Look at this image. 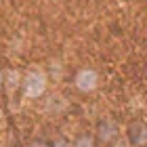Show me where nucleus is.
<instances>
[{"label": "nucleus", "instance_id": "obj_1", "mask_svg": "<svg viewBox=\"0 0 147 147\" xmlns=\"http://www.w3.org/2000/svg\"><path fill=\"white\" fill-rule=\"evenodd\" d=\"M23 90L28 99H38L46 90V76L42 71H30L23 80Z\"/></svg>", "mask_w": 147, "mask_h": 147}, {"label": "nucleus", "instance_id": "obj_2", "mask_svg": "<svg viewBox=\"0 0 147 147\" xmlns=\"http://www.w3.org/2000/svg\"><path fill=\"white\" fill-rule=\"evenodd\" d=\"M74 84H76V88L78 90H82V92H90V90H95L97 88V84H99V74L95 69H80L76 74V80H74Z\"/></svg>", "mask_w": 147, "mask_h": 147}, {"label": "nucleus", "instance_id": "obj_3", "mask_svg": "<svg viewBox=\"0 0 147 147\" xmlns=\"http://www.w3.org/2000/svg\"><path fill=\"white\" fill-rule=\"evenodd\" d=\"M128 143L130 145H143L145 143V124L132 122L128 126Z\"/></svg>", "mask_w": 147, "mask_h": 147}, {"label": "nucleus", "instance_id": "obj_4", "mask_svg": "<svg viewBox=\"0 0 147 147\" xmlns=\"http://www.w3.org/2000/svg\"><path fill=\"white\" fill-rule=\"evenodd\" d=\"M99 139H101V141H109V139L116 135V124L113 122H109V120H105V122H101L99 124Z\"/></svg>", "mask_w": 147, "mask_h": 147}, {"label": "nucleus", "instance_id": "obj_5", "mask_svg": "<svg viewBox=\"0 0 147 147\" xmlns=\"http://www.w3.org/2000/svg\"><path fill=\"white\" fill-rule=\"evenodd\" d=\"M71 147H95V139L92 137H80L78 143L71 145Z\"/></svg>", "mask_w": 147, "mask_h": 147}, {"label": "nucleus", "instance_id": "obj_6", "mask_svg": "<svg viewBox=\"0 0 147 147\" xmlns=\"http://www.w3.org/2000/svg\"><path fill=\"white\" fill-rule=\"evenodd\" d=\"M53 147H71L69 141H65V139H59V141H55V145Z\"/></svg>", "mask_w": 147, "mask_h": 147}, {"label": "nucleus", "instance_id": "obj_7", "mask_svg": "<svg viewBox=\"0 0 147 147\" xmlns=\"http://www.w3.org/2000/svg\"><path fill=\"white\" fill-rule=\"evenodd\" d=\"M30 147H49V143H44V141H32Z\"/></svg>", "mask_w": 147, "mask_h": 147}, {"label": "nucleus", "instance_id": "obj_8", "mask_svg": "<svg viewBox=\"0 0 147 147\" xmlns=\"http://www.w3.org/2000/svg\"><path fill=\"white\" fill-rule=\"evenodd\" d=\"M116 147H132V145H130L128 141H118V143H116Z\"/></svg>", "mask_w": 147, "mask_h": 147}]
</instances>
